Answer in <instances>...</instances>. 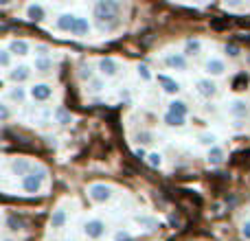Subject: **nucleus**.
<instances>
[{
	"label": "nucleus",
	"mask_w": 250,
	"mask_h": 241,
	"mask_svg": "<svg viewBox=\"0 0 250 241\" xmlns=\"http://www.w3.org/2000/svg\"><path fill=\"white\" fill-rule=\"evenodd\" d=\"M158 83L163 86V90L167 92V95H178V92H180V83H178L176 79L167 77V75H158Z\"/></svg>",
	"instance_id": "dca6fc26"
},
{
	"label": "nucleus",
	"mask_w": 250,
	"mask_h": 241,
	"mask_svg": "<svg viewBox=\"0 0 250 241\" xmlns=\"http://www.w3.org/2000/svg\"><path fill=\"white\" fill-rule=\"evenodd\" d=\"M29 97L33 101H38V103H44V101H48L53 97V86L51 83H33V86L29 88Z\"/></svg>",
	"instance_id": "423d86ee"
},
{
	"label": "nucleus",
	"mask_w": 250,
	"mask_h": 241,
	"mask_svg": "<svg viewBox=\"0 0 250 241\" xmlns=\"http://www.w3.org/2000/svg\"><path fill=\"white\" fill-rule=\"evenodd\" d=\"M92 13H95V18L105 29L108 22H114L119 18V13H121V4L114 2V0H99V2L95 4V9H92Z\"/></svg>",
	"instance_id": "f257e3e1"
},
{
	"label": "nucleus",
	"mask_w": 250,
	"mask_h": 241,
	"mask_svg": "<svg viewBox=\"0 0 250 241\" xmlns=\"http://www.w3.org/2000/svg\"><path fill=\"white\" fill-rule=\"evenodd\" d=\"M68 241H70V239H68Z\"/></svg>",
	"instance_id": "4c0bfd02"
},
{
	"label": "nucleus",
	"mask_w": 250,
	"mask_h": 241,
	"mask_svg": "<svg viewBox=\"0 0 250 241\" xmlns=\"http://www.w3.org/2000/svg\"><path fill=\"white\" fill-rule=\"evenodd\" d=\"M88 195H90V200L92 202H97V204H105V202H110L112 200V186H108V184H90L88 186Z\"/></svg>",
	"instance_id": "7ed1b4c3"
},
{
	"label": "nucleus",
	"mask_w": 250,
	"mask_h": 241,
	"mask_svg": "<svg viewBox=\"0 0 250 241\" xmlns=\"http://www.w3.org/2000/svg\"><path fill=\"white\" fill-rule=\"evenodd\" d=\"M97 68H99V75L105 79H112L119 75V70H121V66H119V61L114 60V57H101L99 64H97Z\"/></svg>",
	"instance_id": "39448f33"
},
{
	"label": "nucleus",
	"mask_w": 250,
	"mask_h": 241,
	"mask_svg": "<svg viewBox=\"0 0 250 241\" xmlns=\"http://www.w3.org/2000/svg\"><path fill=\"white\" fill-rule=\"evenodd\" d=\"M229 112L233 114L235 119H244V117H248V112H250L248 101H246V99H233V101H230V105H229Z\"/></svg>",
	"instance_id": "ddd939ff"
},
{
	"label": "nucleus",
	"mask_w": 250,
	"mask_h": 241,
	"mask_svg": "<svg viewBox=\"0 0 250 241\" xmlns=\"http://www.w3.org/2000/svg\"><path fill=\"white\" fill-rule=\"evenodd\" d=\"M83 235L92 241L101 239L105 235V224L101 220H88L86 224H83Z\"/></svg>",
	"instance_id": "0eeeda50"
},
{
	"label": "nucleus",
	"mask_w": 250,
	"mask_h": 241,
	"mask_svg": "<svg viewBox=\"0 0 250 241\" xmlns=\"http://www.w3.org/2000/svg\"><path fill=\"white\" fill-rule=\"evenodd\" d=\"M88 86H90V88H88V90H90V92H101V90H104V88H105V83L101 81V79H92V81L88 83Z\"/></svg>",
	"instance_id": "473e14b6"
},
{
	"label": "nucleus",
	"mask_w": 250,
	"mask_h": 241,
	"mask_svg": "<svg viewBox=\"0 0 250 241\" xmlns=\"http://www.w3.org/2000/svg\"><path fill=\"white\" fill-rule=\"evenodd\" d=\"M163 123L167 125V127H185V125H187V117H178V114L165 112Z\"/></svg>",
	"instance_id": "aec40b11"
},
{
	"label": "nucleus",
	"mask_w": 250,
	"mask_h": 241,
	"mask_svg": "<svg viewBox=\"0 0 250 241\" xmlns=\"http://www.w3.org/2000/svg\"><path fill=\"white\" fill-rule=\"evenodd\" d=\"M44 18H46V9H44L42 4L33 2V4H29V7H26V20L40 22V20H44Z\"/></svg>",
	"instance_id": "2eb2a0df"
},
{
	"label": "nucleus",
	"mask_w": 250,
	"mask_h": 241,
	"mask_svg": "<svg viewBox=\"0 0 250 241\" xmlns=\"http://www.w3.org/2000/svg\"><path fill=\"white\" fill-rule=\"evenodd\" d=\"M7 99L13 101V103H24L26 99V90L22 86H16V88H9L7 90Z\"/></svg>",
	"instance_id": "412c9836"
},
{
	"label": "nucleus",
	"mask_w": 250,
	"mask_h": 241,
	"mask_svg": "<svg viewBox=\"0 0 250 241\" xmlns=\"http://www.w3.org/2000/svg\"><path fill=\"white\" fill-rule=\"evenodd\" d=\"M66 221H68V215H66L64 208H55V211L51 213V220H48V226H51L53 230H62L66 226Z\"/></svg>",
	"instance_id": "4468645a"
},
{
	"label": "nucleus",
	"mask_w": 250,
	"mask_h": 241,
	"mask_svg": "<svg viewBox=\"0 0 250 241\" xmlns=\"http://www.w3.org/2000/svg\"><path fill=\"white\" fill-rule=\"evenodd\" d=\"M73 35H77V38H86L88 33H90V22H88V18H79L75 20L73 24V31H70Z\"/></svg>",
	"instance_id": "f3484780"
},
{
	"label": "nucleus",
	"mask_w": 250,
	"mask_h": 241,
	"mask_svg": "<svg viewBox=\"0 0 250 241\" xmlns=\"http://www.w3.org/2000/svg\"><path fill=\"white\" fill-rule=\"evenodd\" d=\"M75 20H77V16H73V13H62L60 18L55 20V26L60 31H73V24H75Z\"/></svg>",
	"instance_id": "a211bd4d"
},
{
	"label": "nucleus",
	"mask_w": 250,
	"mask_h": 241,
	"mask_svg": "<svg viewBox=\"0 0 250 241\" xmlns=\"http://www.w3.org/2000/svg\"><path fill=\"white\" fill-rule=\"evenodd\" d=\"M33 164L29 162V158H13L11 162H9V171H11V176H16V178H22V180H24L26 176H29L31 171H33Z\"/></svg>",
	"instance_id": "20e7f679"
},
{
	"label": "nucleus",
	"mask_w": 250,
	"mask_h": 241,
	"mask_svg": "<svg viewBox=\"0 0 250 241\" xmlns=\"http://www.w3.org/2000/svg\"><path fill=\"white\" fill-rule=\"evenodd\" d=\"M44 178H46V171H44L42 167H35L33 171L29 173V176L22 180V191H24L26 195H35L42 191L44 186Z\"/></svg>",
	"instance_id": "f03ea898"
},
{
	"label": "nucleus",
	"mask_w": 250,
	"mask_h": 241,
	"mask_svg": "<svg viewBox=\"0 0 250 241\" xmlns=\"http://www.w3.org/2000/svg\"><path fill=\"white\" fill-rule=\"evenodd\" d=\"M195 90H198L202 97H207V99H211V97L217 95V86H215V81H213L211 77L198 79V81H195Z\"/></svg>",
	"instance_id": "9b49d317"
},
{
	"label": "nucleus",
	"mask_w": 250,
	"mask_h": 241,
	"mask_svg": "<svg viewBox=\"0 0 250 241\" xmlns=\"http://www.w3.org/2000/svg\"><path fill=\"white\" fill-rule=\"evenodd\" d=\"M4 226H7L9 230H20V228H22V224H20V221H18L13 215H7V220H4Z\"/></svg>",
	"instance_id": "2f4dec72"
},
{
	"label": "nucleus",
	"mask_w": 250,
	"mask_h": 241,
	"mask_svg": "<svg viewBox=\"0 0 250 241\" xmlns=\"http://www.w3.org/2000/svg\"><path fill=\"white\" fill-rule=\"evenodd\" d=\"M165 64L171 70H180V73H185V70L189 68V61H187L185 53H169V55L165 57Z\"/></svg>",
	"instance_id": "6e6552de"
},
{
	"label": "nucleus",
	"mask_w": 250,
	"mask_h": 241,
	"mask_svg": "<svg viewBox=\"0 0 250 241\" xmlns=\"http://www.w3.org/2000/svg\"><path fill=\"white\" fill-rule=\"evenodd\" d=\"M224 51H226V55L229 57H237L239 55V46H235V44H226Z\"/></svg>",
	"instance_id": "f704fd0d"
},
{
	"label": "nucleus",
	"mask_w": 250,
	"mask_h": 241,
	"mask_svg": "<svg viewBox=\"0 0 250 241\" xmlns=\"http://www.w3.org/2000/svg\"><path fill=\"white\" fill-rule=\"evenodd\" d=\"M33 68L38 70V73H48V70H53V60L51 57H35L33 61Z\"/></svg>",
	"instance_id": "b1692460"
},
{
	"label": "nucleus",
	"mask_w": 250,
	"mask_h": 241,
	"mask_svg": "<svg viewBox=\"0 0 250 241\" xmlns=\"http://www.w3.org/2000/svg\"><path fill=\"white\" fill-rule=\"evenodd\" d=\"M207 160H208V164H220L222 160H224V149L222 147H211L208 149V154H207Z\"/></svg>",
	"instance_id": "393cba45"
},
{
	"label": "nucleus",
	"mask_w": 250,
	"mask_h": 241,
	"mask_svg": "<svg viewBox=\"0 0 250 241\" xmlns=\"http://www.w3.org/2000/svg\"><path fill=\"white\" fill-rule=\"evenodd\" d=\"M29 77H31V68H29V66H24V64L13 66V68L7 73V79H9V81H13L16 86H20V83L26 81Z\"/></svg>",
	"instance_id": "9d476101"
},
{
	"label": "nucleus",
	"mask_w": 250,
	"mask_h": 241,
	"mask_svg": "<svg viewBox=\"0 0 250 241\" xmlns=\"http://www.w3.org/2000/svg\"><path fill=\"white\" fill-rule=\"evenodd\" d=\"M7 51L11 53V55H18V57H24L31 53V44L26 42V40H11V42L7 44Z\"/></svg>",
	"instance_id": "f8f14e48"
},
{
	"label": "nucleus",
	"mask_w": 250,
	"mask_h": 241,
	"mask_svg": "<svg viewBox=\"0 0 250 241\" xmlns=\"http://www.w3.org/2000/svg\"><path fill=\"white\" fill-rule=\"evenodd\" d=\"M147 164H149L151 169H160L163 167V156H160L158 151H151V154L147 156Z\"/></svg>",
	"instance_id": "cd10ccee"
},
{
	"label": "nucleus",
	"mask_w": 250,
	"mask_h": 241,
	"mask_svg": "<svg viewBox=\"0 0 250 241\" xmlns=\"http://www.w3.org/2000/svg\"><path fill=\"white\" fill-rule=\"evenodd\" d=\"M200 51H202V42H200V40H187L182 53H185L187 57H195V55H200Z\"/></svg>",
	"instance_id": "5701e85b"
},
{
	"label": "nucleus",
	"mask_w": 250,
	"mask_h": 241,
	"mask_svg": "<svg viewBox=\"0 0 250 241\" xmlns=\"http://www.w3.org/2000/svg\"><path fill=\"white\" fill-rule=\"evenodd\" d=\"M198 141H200V145H207L208 149H211V147H215L217 136H215V134H211V132H204V134H200V136H198Z\"/></svg>",
	"instance_id": "bb28decb"
},
{
	"label": "nucleus",
	"mask_w": 250,
	"mask_h": 241,
	"mask_svg": "<svg viewBox=\"0 0 250 241\" xmlns=\"http://www.w3.org/2000/svg\"><path fill=\"white\" fill-rule=\"evenodd\" d=\"M242 237H244V239H250V220L244 221V226H242Z\"/></svg>",
	"instance_id": "c9c22d12"
},
{
	"label": "nucleus",
	"mask_w": 250,
	"mask_h": 241,
	"mask_svg": "<svg viewBox=\"0 0 250 241\" xmlns=\"http://www.w3.org/2000/svg\"><path fill=\"white\" fill-rule=\"evenodd\" d=\"M0 66H2V70H11V53L7 51V48H2L0 51Z\"/></svg>",
	"instance_id": "c85d7f7f"
},
{
	"label": "nucleus",
	"mask_w": 250,
	"mask_h": 241,
	"mask_svg": "<svg viewBox=\"0 0 250 241\" xmlns=\"http://www.w3.org/2000/svg\"><path fill=\"white\" fill-rule=\"evenodd\" d=\"M167 112L178 114V117H187V112H189V105H187L185 101H180V99H173V101H169V110H167Z\"/></svg>",
	"instance_id": "4be33fe9"
},
{
	"label": "nucleus",
	"mask_w": 250,
	"mask_h": 241,
	"mask_svg": "<svg viewBox=\"0 0 250 241\" xmlns=\"http://www.w3.org/2000/svg\"><path fill=\"white\" fill-rule=\"evenodd\" d=\"M204 73H207L208 77H222V75L226 73L224 60H220V57H211V60H207V64H204Z\"/></svg>",
	"instance_id": "1a4fd4ad"
},
{
	"label": "nucleus",
	"mask_w": 250,
	"mask_h": 241,
	"mask_svg": "<svg viewBox=\"0 0 250 241\" xmlns=\"http://www.w3.org/2000/svg\"><path fill=\"white\" fill-rule=\"evenodd\" d=\"M151 141H154V134L147 132V129L136 134V142H141V145H147V142H151Z\"/></svg>",
	"instance_id": "c756f323"
},
{
	"label": "nucleus",
	"mask_w": 250,
	"mask_h": 241,
	"mask_svg": "<svg viewBox=\"0 0 250 241\" xmlns=\"http://www.w3.org/2000/svg\"><path fill=\"white\" fill-rule=\"evenodd\" d=\"M136 73H138V77H141L143 81H149V79H151V73H149V68H147L145 64H138L136 66Z\"/></svg>",
	"instance_id": "7c9ffc66"
},
{
	"label": "nucleus",
	"mask_w": 250,
	"mask_h": 241,
	"mask_svg": "<svg viewBox=\"0 0 250 241\" xmlns=\"http://www.w3.org/2000/svg\"><path fill=\"white\" fill-rule=\"evenodd\" d=\"M9 117H11V112H9V103L2 101V103H0V119H2V123H7Z\"/></svg>",
	"instance_id": "72a5a7b5"
},
{
	"label": "nucleus",
	"mask_w": 250,
	"mask_h": 241,
	"mask_svg": "<svg viewBox=\"0 0 250 241\" xmlns=\"http://www.w3.org/2000/svg\"><path fill=\"white\" fill-rule=\"evenodd\" d=\"M134 221H136L141 228H145V230H156L158 228V220H156V217H149V215H136L134 217Z\"/></svg>",
	"instance_id": "6ab92c4d"
},
{
	"label": "nucleus",
	"mask_w": 250,
	"mask_h": 241,
	"mask_svg": "<svg viewBox=\"0 0 250 241\" xmlns=\"http://www.w3.org/2000/svg\"><path fill=\"white\" fill-rule=\"evenodd\" d=\"M2 241H13V239H2Z\"/></svg>",
	"instance_id": "e433bc0d"
},
{
	"label": "nucleus",
	"mask_w": 250,
	"mask_h": 241,
	"mask_svg": "<svg viewBox=\"0 0 250 241\" xmlns=\"http://www.w3.org/2000/svg\"><path fill=\"white\" fill-rule=\"evenodd\" d=\"M55 120H57L60 125H70V120H73V117H70L68 110L57 108V110H55Z\"/></svg>",
	"instance_id": "a878e982"
}]
</instances>
